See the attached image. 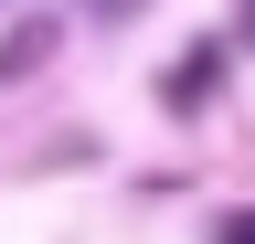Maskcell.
Instances as JSON below:
<instances>
[{"instance_id":"7a4b0ae2","label":"cell","mask_w":255,"mask_h":244,"mask_svg":"<svg viewBox=\"0 0 255 244\" xmlns=\"http://www.w3.org/2000/svg\"><path fill=\"white\" fill-rule=\"evenodd\" d=\"M107 11H128V0H107Z\"/></svg>"},{"instance_id":"6da1fadb","label":"cell","mask_w":255,"mask_h":244,"mask_svg":"<svg viewBox=\"0 0 255 244\" xmlns=\"http://www.w3.org/2000/svg\"><path fill=\"white\" fill-rule=\"evenodd\" d=\"M223 244H255V223H223Z\"/></svg>"}]
</instances>
